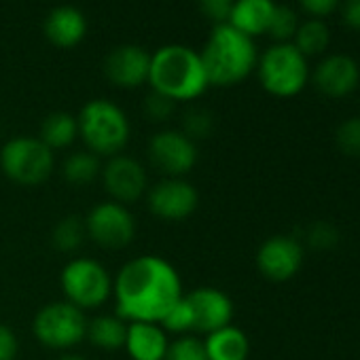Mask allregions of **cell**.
<instances>
[{
    "mask_svg": "<svg viewBox=\"0 0 360 360\" xmlns=\"http://www.w3.org/2000/svg\"><path fill=\"white\" fill-rule=\"evenodd\" d=\"M198 5H200V11L219 26V24L229 22L236 0H198Z\"/></svg>",
    "mask_w": 360,
    "mask_h": 360,
    "instance_id": "obj_33",
    "label": "cell"
},
{
    "mask_svg": "<svg viewBox=\"0 0 360 360\" xmlns=\"http://www.w3.org/2000/svg\"><path fill=\"white\" fill-rule=\"evenodd\" d=\"M204 349L208 360H248L250 339L240 326L229 324L206 335Z\"/></svg>",
    "mask_w": 360,
    "mask_h": 360,
    "instance_id": "obj_20",
    "label": "cell"
},
{
    "mask_svg": "<svg viewBox=\"0 0 360 360\" xmlns=\"http://www.w3.org/2000/svg\"><path fill=\"white\" fill-rule=\"evenodd\" d=\"M341 20L349 30L360 32V0H343Z\"/></svg>",
    "mask_w": 360,
    "mask_h": 360,
    "instance_id": "obj_36",
    "label": "cell"
},
{
    "mask_svg": "<svg viewBox=\"0 0 360 360\" xmlns=\"http://www.w3.org/2000/svg\"><path fill=\"white\" fill-rule=\"evenodd\" d=\"M146 155L163 178H185L200 159L198 142L180 129H161L150 136Z\"/></svg>",
    "mask_w": 360,
    "mask_h": 360,
    "instance_id": "obj_10",
    "label": "cell"
},
{
    "mask_svg": "<svg viewBox=\"0 0 360 360\" xmlns=\"http://www.w3.org/2000/svg\"><path fill=\"white\" fill-rule=\"evenodd\" d=\"M214 129V119L208 110L204 108H189L183 117V131L185 136H189L193 142L204 140L212 134Z\"/></svg>",
    "mask_w": 360,
    "mask_h": 360,
    "instance_id": "obj_30",
    "label": "cell"
},
{
    "mask_svg": "<svg viewBox=\"0 0 360 360\" xmlns=\"http://www.w3.org/2000/svg\"><path fill=\"white\" fill-rule=\"evenodd\" d=\"M102 172V159L94 153L85 150H77L72 155H68L62 163V176L66 183L70 185H89L96 178H100Z\"/></svg>",
    "mask_w": 360,
    "mask_h": 360,
    "instance_id": "obj_23",
    "label": "cell"
},
{
    "mask_svg": "<svg viewBox=\"0 0 360 360\" xmlns=\"http://www.w3.org/2000/svg\"><path fill=\"white\" fill-rule=\"evenodd\" d=\"M305 242H307V246L314 248V250H330V248H335L337 242H339V231H337L330 223L320 221V223H314V225L307 229Z\"/></svg>",
    "mask_w": 360,
    "mask_h": 360,
    "instance_id": "obj_31",
    "label": "cell"
},
{
    "mask_svg": "<svg viewBox=\"0 0 360 360\" xmlns=\"http://www.w3.org/2000/svg\"><path fill=\"white\" fill-rule=\"evenodd\" d=\"M169 347L167 333L153 322H127L123 349L131 360H163Z\"/></svg>",
    "mask_w": 360,
    "mask_h": 360,
    "instance_id": "obj_18",
    "label": "cell"
},
{
    "mask_svg": "<svg viewBox=\"0 0 360 360\" xmlns=\"http://www.w3.org/2000/svg\"><path fill=\"white\" fill-rule=\"evenodd\" d=\"M39 138L51 150H64V148L72 146L75 140L79 138L77 117L70 115V112H64V110H58V112L47 115L45 121H43V125H41Z\"/></svg>",
    "mask_w": 360,
    "mask_h": 360,
    "instance_id": "obj_22",
    "label": "cell"
},
{
    "mask_svg": "<svg viewBox=\"0 0 360 360\" xmlns=\"http://www.w3.org/2000/svg\"><path fill=\"white\" fill-rule=\"evenodd\" d=\"M183 295L180 274L157 255H140L112 276L115 314L125 322L159 324Z\"/></svg>",
    "mask_w": 360,
    "mask_h": 360,
    "instance_id": "obj_1",
    "label": "cell"
},
{
    "mask_svg": "<svg viewBox=\"0 0 360 360\" xmlns=\"http://www.w3.org/2000/svg\"><path fill=\"white\" fill-rule=\"evenodd\" d=\"M127 335V322L117 314H100L87 324V339L94 347L104 352L123 349Z\"/></svg>",
    "mask_w": 360,
    "mask_h": 360,
    "instance_id": "obj_21",
    "label": "cell"
},
{
    "mask_svg": "<svg viewBox=\"0 0 360 360\" xmlns=\"http://www.w3.org/2000/svg\"><path fill=\"white\" fill-rule=\"evenodd\" d=\"M43 30L51 45L60 49H70V47H77L85 39L87 20L77 7L62 5V7H56L47 15Z\"/></svg>",
    "mask_w": 360,
    "mask_h": 360,
    "instance_id": "obj_17",
    "label": "cell"
},
{
    "mask_svg": "<svg viewBox=\"0 0 360 360\" xmlns=\"http://www.w3.org/2000/svg\"><path fill=\"white\" fill-rule=\"evenodd\" d=\"M159 326L169 335H178V337H183V335H191L193 333V316H191V307L185 299V295L180 297V301L165 314V318L159 322Z\"/></svg>",
    "mask_w": 360,
    "mask_h": 360,
    "instance_id": "obj_27",
    "label": "cell"
},
{
    "mask_svg": "<svg viewBox=\"0 0 360 360\" xmlns=\"http://www.w3.org/2000/svg\"><path fill=\"white\" fill-rule=\"evenodd\" d=\"M56 360H85L83 356H79V354H72V352H64L60 358H56Z\"/></svg>",
    "mask_w": 360,
    "mask_h": 360,
    "instance_id": "obj_37",
    "label": "cell"
},
{
    "mask_svg": "<svg viewBox=\"0 0 360 360\" xmlns=\"http://www.w3.org/2000/svg\"><path fill=\"white\" fill-rule=\"evenodd\" d=\"M100 178L110 200L123 206H129L142 200L150 187L146 167L138 159L123 155V153L110 159H104Z\"/></svg>",
    "mask_w": 360,
    "mask_h": 360,
    "instance_id": "obj_12",
    "label": "cell"
},
{
    "mask_svg": "<svg viewBox=\"0 0 360 360\" xmlns=\"http://www.w3.org/2000/svg\"><path fill=\"white\" fill-rule=\"evenodd\" d=\"M208 83L217 87H233L257 70V47L250 37L238 32L229 24L212 28L206 47L200 53Z\"/></svg>",
    "mask_w": 360,
    "mask_h": 360,
    "instance_id": "obj_3",
    "label": "cell"
},
{
    "mask_svg": "<svg viewBox=\"0 0 360 360\" xmlns=\"http://www.w3.org/2000/svg\"><path fill=\"white\" fill-rule=\"evenodd\" d=\"M335 144L347 157H360V117L345 119L335 129Z\"/></svg>",
    "mask_w": 360,
    "mask_h": 360,
    "instance_id": "obj_29",
    "label": "cell"
},
{
    "mask_svg": "<svg viewBox=\"0 0 360 360\" xmlns=\"http://www.w3.org/2000/svg\"><path fill=\"white\" fill-rule=\"evenodd\" d=\"M174 108H176V102H172L169 98H165V96H161V94H157V91H150V94L146 96V100H144V112H146V117H148L150 121H155V123L167 121V119L172 117Z\"/></svg>",
    "mask_w": 360,
    "mask_h": 360,
    "instance_id": "obj_32",
    "label": "cell"
},
{
    "mask_svg": "<svg viewBox=\"0 0 360 360\" xmlns=\"http://www.w3.org/2000/svg\"><path fill=\"white\" fill-rule=\"evenodd\" d=\"M330 43V32H328V26L322 22V20H307L303 24H299L297 32H295V47L305 56V58H311V56H320L326 51Z\"/></svg>",
    "mask_w": 360,
    "mask_h": 360,
    "instance_id": "obj_25",
    "label": "cell"
},
{
    "mask_svg": "<svg viewBox=\"0 0 360 360\" xmlns=\"http://www.w3.org/2000/svg\"><path fill=\"white\" fill-rule=\"evenodd\" d=\"M79 138L100 159L121 155L129 142L131 125L121 106L110 100H91L77 115Z\"/></svg>",
    "mask_w": 360,
    "mask_h": 360,
    "instance_id": "obj_4",
    "label": "cell"
},
{
    "mask_svg": "<svg viewBox=\"0 0 360 360\" xmlns=\"http://www.w3.org/2000/svg\"><path fill=\"white\" fill-rule=\"evenodd\" d=\"M297 28H299V18L295 9H290L288 5H276L267 34L278 43H288L290 39H295Z\"/></svg>",
    "mask_w": 360,
    "mask_h": 360,
    "instance_id": "obj_26",
    "label": "cell"
},
{
    "mask_svg": "<svg viewBox=\"0 0 360 360\" xmlns=\"http://www.w3.org/2000/svg\"><path fill=\"white\" fill-rule=\"evenodd\" d=\"M144 198L150 214L165 223L187 221L200 206V193L187 178H161L148 187Z\"/></svg>",
    "mask_w": 360,
    "mask_h": 360,
    "instance_id": "obj_11",
    "label": "cell"
},
{
    "mask_svg": "<svg viewBox=\"0 0 360 360\" xmlns=\"http://www.w3.org/2000/svg\"><path fill=\"white\" fill-rule=\"evenodd\" d=\"M311 81L322 96L339 100L356 91L360 83V68L354 58L345 53H333L316 66Z\"/></svg>",
    "mask_w": 360,
    "mask_h": 360,
    "instance_id": "obj_15",
    "label": "cell"
},
{
    "mask_svg": "<svg viewBox=\"0 0 360 360\" xmlns=\"http://www.w3.org/2000/svg\"><path fill=\"white\" fill-rule=\"evenodd\" d=\"M163 360H208L204 341L195 335H183L169 341V347Z\"/></svg>",
    "mask_w": 360,
    "mask_h": 360,
    "instance_id": "obj_28",
    "label": "cell"
},
{
    "mask_svg": "<svg viewBox=\"0 0 360 360\" xmlns=\"http://www.w3.org/2000/svg\"><path fill=\"white\" fill-rule=\"evenodd\" d=\"M0 169L20 187H39L51 178L56 157L37 136H15L0 148Z\"/></svg>",
    "mask_w": 360,
    "mask_h": 360,
    "instance_id": "obj_5",
    "label": "cell"
},
{
    "mask_svg": "<svg viewBox=\"0 0 360 360\" xmlns=\"http://www.w3.org/2000/svg\"><path fill=\"white\" fill-rule=\"evenodd\" d=\"M20 354V339L15 335V330L0 322V360H15Z\"/></svg>",
    "mask_w": 360,
    "mask_h": 360,
    "instance_id": "obj_34",
    "label": "cell"
},
{
    "mask_svg": "<svg viewBox=\"0 0 360 360\" xmlns=\"http://www.w3.org/2000/svg\"><path fill=\"white\" fill-rule=\"evenodd\" d=\"M257 75L267 94L276 98H295L309 81V64L292 43H278L259 58Z\"/></svg>",
    "mask_w": 360,
    "mask_h": 360,
    "instance_id": "obj_6",
    "label": "cell"
},
{
    "mask_svg": "<svg viewBox=\"0 0 360 360\" xmlns=\"http://www.w3.org/2000/svg\"><path fill=\"white\" fill-rule=\"evenodd\" d=\"M274 11H276L274 0H236L227 24L233 26L238 32L255 39L267 34Z\"/></svg>",
    "mask_w": 360,
    "mask_h": 360,
    "instance_id": "obj_19",
    "label": "cell"
},
{
    "mask_svg": "<svg viewBox=\"0 0 360 360\" xmlns=\"http://www.w3.org/2000/svg\"><path fill=\"white\" fill-rule=\"evenodd\" d=\"M87 242V229H85V219L81 217H64L56 223L51 231V244L56 250L64 255H75L77 250L83 248Z\"/></svg>",
    "mask_w": 360,
    "mask_h": 360,
    "instance_id": "obj_24",
    "label": "cell"
},
{
    "mask_svg": "<svg viewBox=\"0 0 360 360\" xmlns=\"http://www.w3.org/2000/svg\"><path fill=\"white\" fill-rule=\"evenodd\" d=\"M87 240L104 250L127 248L136 238V219L131 210L112 200L96 204L85 217Z\"/></svg>",
    "mask_w": 360,
    "mask_h": 360,
    "instance_id": "obj_9",
    "label": "cell"
},
{
    "mask_svg": "<svg viewBox=\"0 0 360 360\" xmlns=\"http://www.w3.org/2000/svg\"><path fill=\"white\" fill-rule=\"evenodd\" d=\"M104 72L108 81L123 89H136L148 83L150 53L138 45H123L108 53L104 62Z\"/></svg>",
    "mask_w": 360,
    "mask_h": 360,
    "instance_id": "obj_16",
    "label": "cell"
},
{
    "mask_svg": "<svg viewBox=\"0 0 360 360\" xmlns=\"http://www.w3.org/2000/svg\"><path fill=\"white\" fill-rule=\"evenodd\" d=\"M185 299L193 316V333L210 335L233 322V301L231 297L214 286H200L191 292H185Z\"/></svg>",
    "mask_w": 360,
    "mask_h": 360,
    "instance_id": "obj_14",
    "label": "cell"
},
{
    "mask_svg": "<svg viewBox=\"0 0 360 360\" xmlns=\"http://www.w3.org/2000/svg\"><path fill=\"white\" fill-rule=\"evenodd\" d=\"M60 288L64 301L87 314L112 299V276L100 261L77 257L62 267Z\"/></svg>",
    "mask_w": 360,
    "mask_h": 360,
    "instance_id": "obj_7",
    "label": "cell"
},
{
    "mask_svg": "<svg viewBox=\"0 0 360 360\" xmlns=\"http://www.w3.org/2000/svg\"><path fill=\"white\" fill-rule=\"evenodd\" d=\"M305 248L295 236H271L257 250V269L271 282H288L303 267Z\"/></svg>",
    "mask_w": 360,
    "mask_h": 360,
    "instance_id": "obj_13",
    "label": "cell"
},
{
    "mask_svg": "<svg viewBox=\"0 0 360 360\" xmlns=\"http://www.w3.org/2000/svg\"><path fill=\"white\" fill-rule=\"evenodd\" d=\"M299 5L311 20H324L337 9L339 0H299Z\"/></svg>",
    "mask_w": 360,
    "mask_h": 360,
    "instance_id": "obj_35",
    "label": "cell"
},
{
    "mask_svg": "<svg viewBox=\"0 0 360 360\" xmlns=\"http://www.w3.org/2000/svg\"><path fill=\"white\" fill-rule=\"evenodd\" d=\"M148 85L176 104L198 100L210 87L200 53L185 45H165L150 56Z\"/></svg>",
    "mask_w": 360,
    "mask_h": 360,
    "instance_id": "obj_2",
    "label": "cell"
},
{
    "mask_svg": "<svg viewBox=\"0 0 360 360\" xmlns=\"http://www.w3.org/2000/svg\"><path fill=\"white\" fill-rule=\"evenodd\" d=\"M87 324L85 311L68 301H53L37 311L32 333L41 345L56 352H70L87 339Z\"/></svg>",
    "mask_w": 360,
    "mask_h": 360,
    "instance_id": "obj_8",
    "label": "cell"
}]
</instances>
